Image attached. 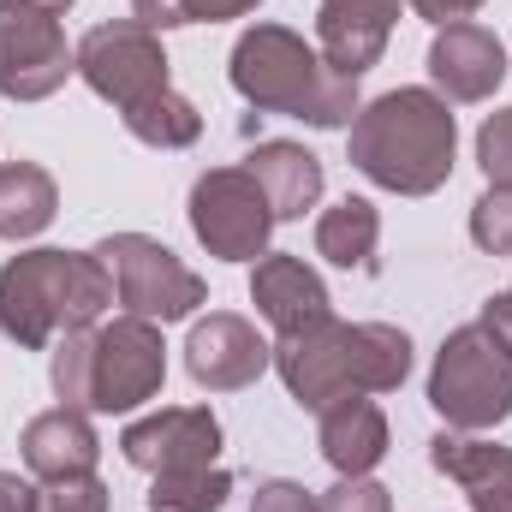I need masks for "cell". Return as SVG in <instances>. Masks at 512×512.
<instances>
[{
    "mask_svg": "<svg viewBox=\"0 0 512 512\" xmlns=\"http://www.w3.org/2000/svg\"><path fill=\"white\" fill-rule=\"evenodd\" d=\"M453 155H459L453 108L417 84L364 102L346 131V161L393 197H435L453 179Z\"/></svg>",
    "mask_w": 512,
    "mask_h": 512,
    "instance_id": "6da1fadb",
    "label": "cell"
},
{
    "mask_svg": "<svg viewBox=\"0 0 512 512\" xmlns=\"http://www.w3.org/2000/svg\"><path fill=\"white\" fill-rule=\"evenodd\" d=\"M274 370L304 411L352 393H393L411 376V334L393 322H316L274 340Z\"/></svg>",
    "mask_w": 512,
    "mask_h": 512,
    "instance_id": "7a4b0ae2",
    "label": "cell"
},
{
    "mask_svg": "<svg viewBox=\"0 0 512 512\" xmlns=\"http://www.w3.org/2000/svg\"><path fill=\"white\" fill-rule=\"evenodd\" d=\"M227 78H233V90L251 102L256 114H286V120H304L316 131L352 126L358 108H364L358 102V78L334 72L322 60V48H310L286 24H251L233 42Z\"/></svg>",
    "mask_w": 512,
    "mask_h": 512,
    "instance_id": "3957f363",
    "label": "cell"
},
{
    "mask_svg": "<svg viewBox=\"0 0 512 512\" xmlns=\"http://www.w3.org/2000/svg\"><path fill=\"white\" fill-rule=\"evenodd\" d=\"M114 304V280L96 251H18L0 268V334L24 352L54 346L72 328H96Z\"/></svg>",
    "mask_w": 512,
    "mask_h": 512,
    "instance_id": "277c9868",
    "label": "cell"
},
{
    "mask_svg": "<svg viewBox=\"0 0 512 512\" xmlns=\"http://www.w3.org/2000/svg\"><path fill=\"white\" fill-rule=\"evenodd\" d=\"M429 405L447 429L483 435L512 417V346L477 316L453 328L429 370Z\"/></svg>",
    "mask_w": 512,
    "mask_h": 512,
    "instance_id": "5b68a950",
    "label": "cell"
},
{
    "mask_svg": "<svg viewBox=\"0 0 512 512\" xmlns=\"http://www.w3.org/2000/svg\"><path fill=\"white\" fill-rule=\"evenodd\" d=\"M96 256H102V268H108L114 298L126 304V316H143V322L167 328V322L197 316V304H209L203 274L185 268L179 256L167 251L161 239H149V233H108L96 245Z\"/></svg>",
    "mask_w": 512,
    "mask_h": 512,
    "instance_id": "8992f818",
    "label": "cell"
},
{
    "mask_svg": "<svg viewBox=\"0 0 512 512\" xmlns=\"http://www.w3.org/2000/svg\"><path fill=\"white\" fill-rule=\"evenodd\" d=\"M185 215H191L197 245L209 256H221V262H256V256H268L274 209H268L262 185L245 167H209V173H197Z\"/></svg>",
    "mask_w": 512,
    "mask_h": 512,
    "instance_id": "52a82bcc",
    "label": "cell"
},
{
    "mask_svg": "<svg viewBox=\"0 0 512 512\" xmlns=\"http://www.w3.org/2000/svg\"><path fill=\"white\" fill-rule=\"evenodd\" d=\"M78 78L102 102H114L120 114L137 108V102H149V96H161V90H173L167 84L161 30H149L137 18H114V24L84 30V42H78Z\"/></svg>",
    "mask_w": 512,
    "mask_h": 512,
    "instance_id": "ba28073f",
    "label": "cell"
},
{
    "mask_svg": "<svg viewBox=\"0 0 512 512\" xmlns=\"http://www.w3.org/2000/svg\"><path fill=\"white\" fill-rule=\"evenodd\" d=\"M167 382V346L161 328L143 316H114L96 328L90 346V411L126 417L137 405H149Z\"/></svg>",
    "mask_w": 512,
    "mask_h": 512,
    "instance_id": "9c48e42d",
    "label": "cell"
},
{
    "mask_svg": "<svg viewBox=\"0 0 512 512\" xmlns=\"http://www.w3.org/2000/svg\"><path fill=\"white\" fill-rule=\"evenodd\" d=\"M78 72V48H66L60 18L0 6V96L6 102H48Z\"/></svg>",
    "mask_w": 512,
    "mask_h": 512,
    "instance_id": "30bf717a",
    "label": "cell"
},
{
    "mask_svg": "<svg viewBox=\"0 0 512 512\" xmlns=\"http://www.w3.org/2000/svg\"><path fill=\"white\" fill-rule=\"evenodd\" d=\"M126 465L161 477V471H185V465H215L221 459V417L209 405H167L155 417H137L120 435Z\"/></svg>",
    "mask_w": 512,
    "mask_h": 512,
    "instance_id": "8fae6325",
    "label": "cell"
},
{
    "mask_svg": "<svg viewBox=\"0 0 512 512\" xmlns=\"http://www.w3.org/2000/svg\"><path fill=\"white\" fill-rule=\"evenodd\" d=\"M268 364H274V346L256 334L245 316H233V310H209L203 322H191L185 370H191V382L197 387H209V393H239V387H251Z\"/></svg>",
    "mask_w": 512,
    "mask_h": 512,
    "instance_id": "7c38bea8",
    "label": "cell"
},
{
    "mask_svg": "<svg viewBox=\"0 0 512 512\" xmlns=\"http://www.w3.org/2000/svg\"><path fill=\"white\" fill-rule=\"evenodd\" d=\"M429 78H435L441 102H489L507 84V48L477 18L441 24L429 42Z\"/></svg>",
    "mask_w": 512,
    "mask_h": 512,
    "instance_id": "4fadbf2b",
    "label": "cell"
},
{
    "mask_svg": "<svg viewBox=\"0 0 512 512\" xmlns=\"http://www.w3.org/2000/svg\"><path fill=\"white\" fill-rule=\"evenodd\" d=\"M251 304H256V316H262L274 334H298V328H316V322H328V316H334L322 274H316L304 256H292V251L256 256Z\"/></svg>",
    "mask_w": 512,
    "mask_h": 512,
    "instance_id": "5bb4252c",
    "label": "cell"
},
{
    "mask_svg": "<svg viewBox=\"0 0 512 512\" xmlns=\"http://www.w3.org/2000/svg\"><path fill=\"white\" fill-rule=\"evenodd\" d=\"M393 24H399V0H322L316 6V48L334 72L364 78L387 54Z\"/></svg>",
    "mask_w": 512,
    "mask_h": 512,
    "instance_id": "9a60e30c",
    "label": "cell"
},
{
    "mask_svg": "<svg viewBox=\"0 0 512 512\" xmlns=\"http://www.w3.org/2000/svg\"><path fill=\"white\" fill-rule=\"evenodd\" d=\"M429 465L465 489L471 512H512V447H495L483 435L441 429L429 441Z\"/></svg>",
    "mask_w": 512,
    "mask_h": 512,
    "instance_id": "2e32d148",
    "label": "cell"
},
{
    "mask_svg": "<svg viewBox=\"0 0 512 512\" xmlns=\"http://www.w3.org/2000/svg\"><path fill=\"white\" fill-rule=\"evenodd\" d=\"M316 447L340 477H370L387 459V411L370 393L334 399L316 411Z\"/></svg>",
    "mask_w": 512,
    "mask_h": 512,
    "instance_id": "e0dca14e",
    "label": "cell"
},
{
    "mask_svg": "<svg viewBox=\"0 0 512 512\" xmlns=\"http://www.w3.org/2000/svg\"><path fill=\"white\" fill-rule=\"evenodd\" d=\"M18 447H24L30 477H42V483L84 477V471H96V459H102V435H96L90 411H72V405H54V411L30 417Z\"/></svg>",
    "mask_w": 512,
    "mask_h": 512,
    "instance_id": "ac0fdd59",
    "label": "cell"
},
{
    "mask_svg": "<svg viewBox=\"0 0 512 512\" xmlns=\"http://www.w3.org/2000/svg\"><path fill=\"white\" fill-rule=\"evenodd\" d=\"M245 173L262 185L274 221H298L304 209L322 203V161H316L304 143H286V137L256 143L251 155H245Z\"/></svg>",
    "mask_w": 512,
    "mask_h": 512,
    "instance_id": "d6986e66",
    "label": "cell"
},
{
    "mask_svg": "<svg viewBox=\"0 0 512 512\" xmlns=\"http://www.w3.org/2000/svg\"><path fill=\"white\" fill-rule=\"evenodd\" d=\"M60 215V185L42 161H0V239L24 245Z\"/></svg>",
    "mask_w": 512,
    "mask_h": 512,
    "instance_id": "ffe728a7",
    "label": "cell"
},
{
    "mask_svg": "<svg viewBox=\"0 0 512 512\" xmlns=\"http://www.w3.org/2000/svg\"><path fill=\"white\" fill-rule=\"evenodd\" d=\"M376 239H382V215H376L370 197H340L316 221V256H328L334 268H358L364 274L376 262Z\"/></svg>",
    "mask_w": 512,
    "mask_h": 512,
    "instance_id": "44dd1931",
    "label": "cell"
},
{
    "mask_svg": "<svg viewBox=\"0 0 512 512\" xmlns=\"http://www.w3.org/2000/svg\"><path fill=\"white\" fill-rule=\"evenodd\" d=\"M126 131L137 143H149V149H191L197 137H203V114H197V102H185L179 90H161V96H149V102H137L120 114Z\"/></svg>",
    "mask_w": 512,
    "mask_h": 512,
    "instance_id": "7402d4cb",
    "label": "cell"
},
{
    "mask_svg": "<svg viewBox=\"0 0 512 512\" xmlns=\"http://www.w3.org/2000/svg\"><path fill=\"white\" fill-rule=\"evenodd\" d=\"M227 495H233V477L221 465H185L149 483V512H221Z\"/></svg>",
    "mask_w": 512,
    "mask_h": 512,
    "instance_id": "603a6c76",
    "label": "cell"
},
{
    "mask_svg": "<svg viewBox=\"0 0 512 512\" xmlns=\"http://www.w3.org/2000/svg\"><path fill=\"white\" fill-rule=\"evenodd\" d=\"M256 6L262 0H131V18L149 30H179V24H227Z\"/></svg>",
    "mask_w": 512,
    "mask_h": 512,
    "instance_id": "cb8c5ba5",
    "label": "cell"
},
{
    "mask_svg": "<svg viewBox=\"0 0 512 512\" xmlns=\"http://www.w3.org/2000/svg\"><path fill=\"white\" fill-rule=\"evenodd\" d=\"M90 346H96V328H72L54 340V358H48V382L72 411H90Z\"/></svg>",
    "mask_w": 512,
    "mask_h": 512,
    "instance_id": "d4e9b609",
    "label": "cell"
},
{
    "mask_svg": "<svg viewBox=\"0 0 512 512\" xmlns=\"http://www.w3.org/2000/svg\"><path fill=\"white\" fill-rule=\"evenodd\" d=\"M471 239L489 256H512V185H489L471 203Z\"/></svg>",
    "mask_w": 512,
    "mask_h": 512,
    "instance_id": "484cf974",
    "label": "cell"
},
{
    "mask_svg": "<svg viewBox=\"0 0 512 512\" xmlns=\"http://www.w3.org/2000/svg\"><path fill=\"white\" fill-rule=\"evenodd\" d=\"M108 483L96 477V471H84V477H60V483H42V495H36V512H108Z\"/></svg>",
    "mask_w": 512,
    "mask_h": 512,
    "instance_id": "4316f807",
    "label": "cell"
},
{
    "mask_svg": "<svg viewBox=\"0 0 512 512\" xmlns=\"http://www.w3.org/2000/svg\"><path fill=\"white\" fill-rule=\"evenodd\" d=\"M477 167L489 185H512V108L489 114L477 126Z\"/></svg>",
    "mask_w": 512,
    "mask_h": 512,
    "instance_id": "83f0119b",
    "label": "cell"
},
{
    "mask_svg": "<svg viewBox=\"0 0 512 512\" xmlns=\"http://www.w3.org/2000/svg\"><path fill=\"white\" fill-rule=\"evenodd\" d=\"M316 512H393V495L376 477H340L334 489L316 495Z\"/></svg>",
    "mask_w": 512,
    "mask_h": 512,
    "instance_id": "f1b7e54d",
    "label": "cell"
},
{
    "mask_svg": "<svg viewBox=\"0 0 512 512\" xmlns=\"http://www.w3.org/2000/svg\"><path fill=\"white\" fill-rule=\"evenodd\" d=\"M251 512H316V495L304 483H286V477H268L256 483L251 495Z\"/></svg>",
    "mask_w": 512,
    "mask_h": 512,
    "instance_id": "f546056e",
    "label": "cell"
},
{
    "mask_svg": "<svg viewBox=\"0 0 512 512\" xmlns=\"http://www.w3.org/2000/svg\"><path fill=\"white\" fill-rule=\"evenodd\" d=\"M405 6H411L417 18H429V24L441 30V24H459V18H471V12H477L483 0H405Z\"/></svg>",
    "mask_w": 512,
    "mask_h": 512,
    "instance_id": "4dcf8cb0",
    "label": "cell"
},
{
    "mask_svg": "<svg viewBox=\"0 0 512 512\" xmlns=\"http://www.w3.org/2000/svg\"><path fill=\"white\" fill-rule=\"evenodd\" d=\"M36 483H24L18 471H0V512H36Z\"/></svg>",
    "mask_w": 512,
    "mask_h": 512,
    "instance_id": "1f68e13d",
    "label": "cell"
},
{
    "mask_svg": "<svg viewBox=\"0 0 512 512\" xmlns=\"http://www.w3.org/2000/svg\"><path fill=\"white\" fill-rule=\"evenodd\" d=\"M483 322H489V328L512 346V286H507V292H495V298L483 304Z\"/></svg>",
    "mask_w": 512,
    "mask_h": 512,
    "instance_id": "d6a6232c",
    "label": "cell"
},
{
    "mask_svg": "<svg viewBox=\"0 0 512 512\" xmlns=\"http://www.w3.org/2000/svg\"><path fill=\"white\" fill-rule=\"evenodd\" d=\"M0 6H18V12H48V18H60V12H72L78 0H0Z\"/></svg>",
    "mask_w": 512,
    "mask_h": 512,
    "instance_id": "836d02e7",
    "label": "cell"
}]
</instances>
